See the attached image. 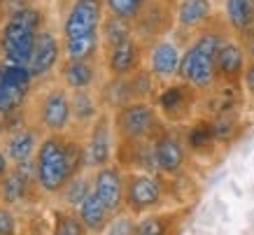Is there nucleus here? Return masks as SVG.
<instances>
[{
    "label": "nucleus",
    "instance_id": "3",
    "mask_svg": "<svg viewBox=\"0 0 254 235\" xmlns=\"http://www.w3.org/2000/svg\"><path fill=\"white\" fill-rule=\"evenodd\" d=\"M112 121L119 142H149L168 126L161 119L154 103H145V100L131 103L112 112Z\"/></svg>",
    "mask_w": 254,
    "mask_h": 235
},
{
    "label": "nucleus",
    "instance_id": "8",
    "mask_svg": "<svg viewBox=\"0 0 254 235\" xmlns=\"http://www.w3.org/2000/svg\"><path fill=\"white\" fill-rule=\"evenodd\" d=\"M154 159H156V173L163 177H177L189 166L191 154L187 149L182 128L177 126H166V128L154 137Z\"/></svg>",
    "mask_w": 254,
    "mask_h": 235
},
{
    "label": "nucleus",
    "instance_id": "32",
    "mask_svg": "<svg viewBox=\"0 0 254 235\" xmlns=\"http://www.w3.org/2000/svg\"><path fill=\"white\" fill-rule=\"evenodd\" d=\"M212 123V133H215V140L219 147H229L243 135L245 130V123L240 119V112L236 114H222V117H212L210 119Z\"/></svg>",
    "mask_w": 254,
    "mask_h": 235
},
{
    "label": "nucleus",
    "instance_id": "6",
    "mask_svg": "<svg viewBox=\"0 0 254 235\" xmlns=\"http://www.w3.org/2000/svg\"><path fill=\"white\" fill-rule=\"evenodd\" d=\"M35 77L31 68L0 61V114L19 112L28 107L35 91Z\"/></svg>",
    "mask_w": 254,
    "mask_h": 235
},
{
    "label": "nucleus",
    "instance_id": "17",
    "mask_svg": "<svg viewBox=\"0 0 254 235\" xmlns=\"http://www.w3.org/2000/svg\"><path fill=\"white\" fill-rule=\"evenodd\" d=\"M65 61L63 56V40H59L54 31H45L38 35V42H35V52H33V59H31V72L35 79H49V77L59 72L61 63Z\"/></svg>",
    "mask_w": 254,
    "mask_h": 235
},
{
    "label": "nucleus",
    "instance_id": "21",
    "mask_svg": "<svg viewBox=\"0 0 254 235\" xmlns=\"http://www.w3.org/2000/svg\"><path fill=\"white\" fill-rule=\"evenodd\" d=\"M250 59H247L245 45L238 38H226L219 52H217V77L226 84H243V75Z\"/></svg>",
    "mask_w": 254,
    "mask_h": 235
},
{
    "label": "nucleus",
    "instance_id": "23",
    "mask_svg": "<svg viewBox=\"0 0 254 235\" xmlns=\"http://www.w3.org/2000/svg\"><path fill=\"white\" fill-rule=\"evenodd\" d=\"M96 93H98V100L105 112H117L131 103H138L135 93H133L131 77H105L103 84L96 89Z\"/></svg>",
    "mask_w": 254,
    "mask_h": 235
},
{
    "label": "nucleus",
    "instance_id": "9",
    "mask_svg": "<svg viewBox=\"0 0 254 235\" xmlns=\"http://www.w3.org/2000/svg\"><path fill=\"white\" fill-rule=\"evenodd\" d=\"M175 31V2L170 0H149L142 14L133 21V33L142 45H152Z\"/></svg>",
    "mask_w": 254,
    "mask_h": 235
},
{
    "label": "nucleus",
    "instance_id": "18",
    "mask_svg": "<svg viewBox=\"0 0 254 235\" xmlns=\"http://www.w3.org/2000/svg\"><path fill=\"white\" fill-rule=\"evenodd\" d=\"M40 193L38 182H35V168L33 163H23V166H12L5 179L0 182V203L9 205H26L31 198Z\"/></svg>",
    "mask_w": 254,
    "mask_h": 235
},
{
    "label": "nucleus",
    "instance_id": "25",
    "mask_svg": "<svg viewBox=\"0 0 254 235\" xmlns=\"http://www.w3.org/2000/svg\"><path fill=\"white\" fill-rule=\"evenodd\" d=\"M222 14L233 38L245 40L254 31V0H224Z\"/></svg>",
    "mask_w": 254,
    "mask_h": 235
},
{
    "label": "nucleus",
    "instance_id": "40",
    "mask_svg": "<svg viewBox=\"0 0 254 235\" xmlns=\"http://www.w3.org/2000/svg\"><path fill=\"white\" fill-rule=\"evenodd\" d=\"M65 2H70V5H72V2H77V0H65Z\"/></svg>",
    "mask_w": 254,
    "mask_h": 235
},
{
    "label": "nucleus",
    "instance_id": "26",
    "mask_svg": "<svg viewBox=\"0 0 254 235\" xmlns=\"http://www.w3.org/2000/svg\"><path fill=\"white\" fill-rule=\"evenodd\" d=\"M187 210L168 212H147L135 221V235H173L185 219Z\"/></svg>",
    "mask_w": 254,
    "mask_h": 235
},
{
    "label": "nucleus",
    "instance_id": "35",
    "mask_svg": "<svg viewBox=\"0 0 254 235\" xmlns=\"http://www.w3.org/2000/svg\"><path fill=\"white\" fill-rule=\"evenodd\" d=\"M135 221H138V217H133L124 210V212L112 217L108 231L103 235H135Z\"/></svg>",
    "mask_w": 254,
    "mask_h": 235
},
{
    "label": "nucleus",
    "instance_id": "24",
    "mask_svg": "<svg viewBox=\"0 0 254 235\" xmlns=\"http://www.w3.org/2000/svg\"><path fill=\"white\" fill-rule=\"evenodd\" d=\"M72 93V135L84 137L103 112V105L96 91H70Z\"/></svg>",
    "mask_w": 254,
    "mask_h": 235
},
{
    "label": "nucleus",
    "instance_id": "12",
    "mask_svg": "<svg viewBox=\"0 0 254 235\" xmlns=\"http://www.w3.org/2000/svg\"><path fill=\"white\" fill-rule=\"evenodd\" d=\"M217 21L215 0H177L175 2V35L180 40H189Z\"/></svg>",
    "mask_w": 254,
    "mask_h": 235
},
{
    "label": "nucleus",
    "instance_id": "28",
    "mask_svg": "<svg viewBox=\"0 0 254 235\" xmlns=\"http://www.w3.org/2000/svg\"><path fill=\"white\" fill-rule=\"evenodd\" d=\"M63 56L68 61H100L103 59V42L100 31L82 38L63 40Z\"/></svg>",
    "mask_w": 254,
    "mask_h": 235
},
{
    "label": "nucleus",
    "instance_id": "22",
    "mask_svg": "<svg viewBox=\"0 0 254 235\" xmlns=\"http://www.w3.org/2000/svg\"><path fill=\"white\" fill-rule=\"evenodd\" d=\"M182 137H185V144L191 154V159H210L219 149L208 117H196L191 123L182 126Z\"/></svg>",
    "mask_w": 254,
    "mask_h": 235
},
{
    "label": "nucleus",
    "instance_id": "4",
    "mask_svg": "<svg viewBox=\"0 0 254 235\" xmlns=\"http://www.w3.org/2000/svg\"><path fill=\"white\" fill-rule=\"evenodd\" d=\"M170 198L168 177L152 173H128L126 175V200L124 210L133 217L154 212Z\"/></svg>",
    "mask_w": 254,
    "mask_h": 235
},
{
    "label": "nucleus",
    "instance_id": "19",
    "mask_svg": "<svg viewBox=\"0 0 254 235\" xmlns=\"http://www.w3.org/2000/svg\"><path fill=\"white\" fill-rule=\"evenodd\" d=\"M103 61H65L59 68V79L70 91H96L105 79Z\"/></svg>",
    "mask_w": 254,
    "mask_h": 235
},
{
    "label": "nucleus",
    "instance_id": "34",
    "mask_svg": "<svg viewBox=\"0 0 254 235\" xmlns=\"http://www.w3.org/2000/svg\"><path fill=\"white\" fill-rule=\"evenodd\" d=\"M105 2V12L112 16H119V19H126V21H135L142 9L149 5V0H103Z\"/></svg>",
    "mask_w": 254,
    "mask_h": 235
},
{
    "label": "nucleus",
    "instance_id": "33",
    "mask_svg": "<svg viewBox=\"0 0 254 235\" xmlns=\"http://www.w3.org/2000/svg\"><path fill=\"white\" fill-rule=\"evenodd\" d=\"M7 19H14V21H21L23 26L33 28L35 33H42L47 28V16L42 7H35V5H16L12 7V12L7 14Z\"/></svg>",
    "mask_w": 254,
    "mask_h": 235
},
{
    "label": "nucleus",
    "instance_id": "31",
    "mask_svg": "<svg viewBox=\"0 0 254 235\" xmlns=\"http://www.w3.org/2000/svg\"><path fill=\"white\" fill-rule=\"evenodd\" d=\"M91 191H93V170H84V173H79L77 177H72L68 182V186L61 191L59 205H65V207L77 210Z\"/></svg>",
    "mask_w": 254,
    "mask_h": 235
},
{
    "label": "nucleus",
    "instance_id": "30",
    "mask_svg": "<svg viewBox=\"0 0 254 235\" xmlns=\"http://www.w3.org/2000/svg\"><path fill=\"white\" fill-rule=\"evenodd\" d=\"M49 235H91L86 226L79 219L77 210L65 207V205H56L52 210V226Z\"/></svg>",
    "mask_w": 254,
    "mask_h": 235
},
{
    "label": "nucleus",
    "instance_id": "36",
    "mask_svg": "<svg viewBox=\"0 0 254 235\" xmlns=\"http://www.w3.org/2000/svg\"><path fill=\"white\" fill-rule=\"evenodd\" d=\"M0 235H19V221L9 205L0 203Z\"/></svg>",
    "mask_w": 254,
    "mask_h": 235
},
{
    "label": "nucleus",
    "instance_id": "5",
    "mask_svg": "<svg viewBox=\"0 0 254 235\" xmlns=\"http://www.w3.org/2000/svg\"><path fill=\"white\" fill-rule=\"evenodd\" d=\"M198 103L200 93L180 79L163 84L154 98V105L161 114V119L168 126H177V128L191 123L198 117Z\"/></svg>",
    "mask_w": 254,
    "mask_h": 235
},
{
    "label": "nucleus",
    "instance_id": "20",
    "mask_svg": "<svg viewBox=\"0 0 254 235\" xmlns=\"http://www.w3.org/2000/svg\"><path fill=\"white\" fill-rule=\"evenodd\" d=\"M42 137H45V133L35 123H28L9 135L0 137V144L7 154V159L12 161V166H23V163H33Z\"/></svg>",
    "mask_w": 254,
    "mask_h": 235
},
{
    "label": "nucleus",
    "instance_id": "14",
    "mask_svg": "<svg viewBox=\"0 0 254 235\" xmlns=\"http://www.w3.org/2000/svg\"><path fill=\"white\" fill-rule=\"evenodd\" d=\"M245 105V91L243 84H226L217 82L210 91L200 93L198 117H222V114H236Z\"/></svg>",
    "mask_w": 254,
    "mask_h": 235
},
{
    "label": "nucleus",
    "instance_id": "27",
    "mask_svg": "<svg viewBox=\"0 0 254 235\" xmlns=\"http://www.w3.org/2000/svg\"><path fill=\"white\" fill-rule=\"evenodd\" d=\"M77 214H79L82 224H84L86 231H89L91 235H103L105 231H108L112 217H115V214L108 210V205L103 203L93 191L86 196L84 203L77 207Z\"/></svg>",
    "mask_w": 254,
    "mask_h": 235
},
{
    "label": "nucleus",
    "instance_id": "11",
    "mask_svg": "<svg viewBox=\"0 0 254 235\" xmlns=\"http://www.w3.org/2000/svg\"><path fill=\"white\" fill-rule=\"evenodd\" d=\"M105 14L108 12H105V2L103 0H77V2H72L61 23L63 40L98 33Z\"/></svg>",
    "mask_w": 254,
    "mask_h": 235
},
{
    "label": "nucleus",
    "instance_id": "15",
    "mask_svg": "<svg viewBox=\"0 0 254 235\" xmlns=\"http://www.w3.org/2000/svg\"><path fill=\"white\" fill-rule=\"evenodd\" d=\"M126 170L119 163H110L105 168L93 170V193L108 205L112 214L124 212L126 200Z\"/></svg>",
    "mask_w": 254,
    "mask_h": 235
},
{
    "label": "nucleus",
    "instance_id": "29",
    "mask_svg": "<svg viewBox=\"0 0 254 235\" xmlns=\"http://www.w3.org/2000/svg\"><path fill=\"white\" fill-rule=\"evenodd\" d=\"M131 38H135L131 21L119 19V16H112V14H105L103 26H100V42H103V52L115 49V47L128 42Z\"/></svg>",
    "mask_w": 254,
    "mask_h": 235
},
{
    "label": "nucleus",
    "instance_id": "37",
    "mask_svg": "<svg viewBox=\"0 0 254 235\" xmlns=\"http://www.w3.org/2000/svg\"><path fill=\"white\" fill-rule=\"evenodd\" d=\"M243 91H245V100L254 107V61H250L245 68V75H243Z\"/></svg>",
    "mask_w": 254,
    "mask_h": 235
},
{
    "label": "nucleus",
    "instance_id": "38",
    "mask_svg": "<svg viewBox=\"0 0 254 235\" xmlns=\"http://www.w3.org/2000/svg\"><path fill=\"white\" fill-rule=\"evenodd\" d=\"M12 170V161L7 159V154H5V149H2V144H0V182L5 179V175Z\"/></svg>",
    "mask_w": 254,
    "mask_h": 235
},
{
    "label": "nucleus",
    "instance_id": "16",
    "mask_svg": "<svg viewBox=\"0 0 254 235\" xmlns=\"http://www.w3.org/2000/svg\"><path fill=\"white\" fill-rule=\"evenodd\" d=\"M145 49L138 38H131L128 42L103 52V70L108 77H131L140 68H145Z\"/></svg>",
    "mask_w": 254,
    "mask_h": 235
},
{
    "label": "nucleus",
    "instance_id": "13",
    "mask_svg": "<svg viewBox=\"0 0 254 235\" xmlns=\"http://www.w3.org/2000/svg\"><path fill=\"white\" fill-rule=\"evenodd\" d=\"M182 47L177 40L161 38L147 45L145 49V68L159 79L161 84L175 82L177 72H180V63H182Z\"/></svg>",
    "mask_w": 254,
    "mask_h": 235
},
{
    "label": "nucleus",
    "instance_id": "2",
    "mask_svg": "<svg viewBox=\"0 0 254 235\" xmlns=\"http://www.w3.org/2000/svg\"><path fill=\"white\" fill-rule=\"evenodd\" d=\"M31 121L45 135L52 133H72V93L61 82L33 93L28 103Z\"/></svg>",
    "mask_w": 254,
    "mask_h": 235
},
{
    "label": "nucleus",
    "instance_id": "7",
    "mask_svg": "<svg viewBox=\"0 0 254 235\" xmlns=\"http://www.w3.org/2000/svg\"><path fill=\"white\" fill-rule=\"evenodd\" d=\"M117 130L112 121V112H100V117L91 123V128L84 135V152H86V170H98L117 159Z\"/></svg>",
    "mask_w": 254,
    "mask_h": 235
},
{
    "label": "nucleus",
    "instance_id": "10",
    "mask_svg": "<svg viewBox=\"0 0 254 235\" xmlns=\"http://www.w3.org/2000/svg\"><path fill=\"white\" fill-rule=\"evenodd\" d=\"M38 35L33 28L23 26L21 21L7 19L5 26L0 28V61L14 63V65H31L33 52H35V42Z\"/></svg>",
    "mask_w": 254,
    "mask_h": 235
},
{
    "label": "nucleus",
    "instance_id": "39",
    "mask_svg": "<svg viewBox=\"0 0 254 235\" xmlns=\"http://www.w3.org/2000/svg\"><path fill=\"white\" fill-rule=\"evenodd\" d=\"M243 45H245V52H247V59L250 61H254V31L247 35L245 40H243Z\"/></svg>",
    "mask_w": 254,
    "mask_h": 235
},
{
    "label": "nucleus",
    "instance_id": "1",
    "mask_svg": "<svg viewBox=\"0 0 254 235\" xmlns=\"http://www.w3.org/2000/svg\"><path fill=\"white\" fill-rule=\"evenodd\" d=\"M33 168L40 196L59 198L70 179L86 170L84 137L72 133L45 135L33 159Z\"/></svg>",
    "mask_w": 254,
    "mask_h": 235
}]
</instances>
